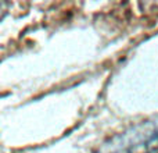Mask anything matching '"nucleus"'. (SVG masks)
Returning <instances> with one entry per match:
<instances>
[{
  "label": "nucleus",
  "mask_w": 158,
  "mask_h": 153,
  "mask_svg": "<svg viewBox=\"0 0 158 153\" xmlns=\"http://www.w3.org/2000/svg\"><path fill=\"white\" fill-rule=\"evenodd\" d=\"M158 152V116L137 123L110 138L96 153H156Z\"/></svg>",
  "instance_id": "nucleus-1"
}]
</instances>
